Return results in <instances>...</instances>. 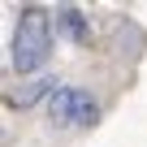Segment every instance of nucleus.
I'll use <instances>...</instances> for the list:
<instances>
[{"instance_id": "obj_1", "label": "nucleus", "mask_w": 147, "mask_h": 147, "mask_svg": "<svg viewBox=\"0 0 147 147\" xmlns=\"http://www.w3.org/2000/svg\"><path fill=\"white\" fill-rule=\"evenodd\" d=\"M52 39H56V18L43 5H22L13 22V43H9V69L30 82L35 69L48 65L52 56Z\"/></svg>"}, {"instance_id": "obj_2", "label": "nucleus", "mask_w": 147, "mask_h": 147, "mask_svg": "<svg viewBox=\"0 0 147 147\" xmlns=\"http://www.w3.org/2000/svg\"><path fill=\"white\" fill-rule=\"evenodd\" d=\"M48 121L56 130H91L100 121V95L87 91V87H61L52 100H48Z\"/></svg>"}, {"instance_id": "obj_3", "label": "nucleus", "mask_w": 147, "mask_h": 147, "mask_svg": "<svg viewBox=\"0 0 147 147\" xmlns=\"http://www.w3.org/2000/svg\"><path fill=\"white\" fill-rule=\"evenodd\" d=\"M61 87H56V78H52V74H43V78H30V82H22V87H13L5 100H9V108H35V104H43L48 108V100L56 95Z\"/></svg>"}, {"instance_id": "obj_4", "label": "nucleus", "mask_w": 147, "mask_h": 147, "mask_svg": "<svg viewBox=\"0 0 147 147\" xmlns=\"http://www.w3.org/2000/svg\"><path fill=\"white\" fill-rule=\"evenodd\" d=\"M56 26H61V35H69L74 43H91V22H87V13H82L78 5H61V9H56Z\"/></svg>"}]
</instances>
